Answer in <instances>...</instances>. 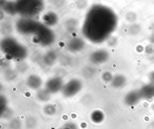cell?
<instances>
[{"instance_id":"1","label":"cell","mask_w":154,"mask_h":129,"mask_svg":"<svg viewBox=\"0 0 154 129\" xmlns=\"http://www.w3.org/2000/svg\"><path fill=\"white\" fill-rule=\"evenodd\" d=\"M141 97L140 92L132 91L128 94L125 97V103L128 106L137 104Z\"/></svg>"},{"instance_id":"2","label":"cell","mask_w":154,"mask_h":129,"mask_svg":"<svg viewBox=\"0 0 154 129\" xmlns=\"http://www.w3.org/2000/svg\"><path fill=\"white\" fill-rule=\"evenodd\" d=\"M141 97L146 99H150L154 97V84L146 85L141 88L140 92Z\"/></svg>"},{"instance_id":"3","label":"cell","mask_w":154,"mask_h":129,"mask_svg":"<svg viewBox=\"0 0 154 129\" xmlns=\"http://www.w3.org/2000/svg\"><path fill=\"white\" fill-rule=\"evenodd\" d=\"M104 114L102 112L99 110L94 111L91 115V119L95 123H100L104 119Z\"/></svg>"},{"instance_id":"4","label":"cell","mask_w":154,"mask_h":129,"mask_svg":"<svg viewBox=\"0 0 154 129\" xmlns=\"http://www.w3.org/2000/svg\"><path fill=\"white\" fill-rule=\"evenodd\" d=\"M59 129H77V127L72 123H67Z\"/></svg>"},{"instance_id":"5","label":"cell","mask_w":154,"mask_h":129,"mask_svg":"<svg viewBox=\"0 0 154 129\" xmlns=\"http://www.w3.org/2000/svg\"><path fill=\"white\" fill-rule=\"evenodd\" d=\"M124 79L122 77H117L113 80V84L117 86H120L123 84L124 82Z\"/></svg>"},{"instance_id":"6","label":"cell","mask_w":154,"mask_h":129,"mask_svg":"<svg viewBox=\"0 0 154 129\" xmlns=\"http://www.w3.org/2000/svg\"><path fill=\"white\" fill-rule=\"evenodd\" d=\"M45 112L47 114L49 115H53L55 114L56 111L54 107H52L51 109H49V108L47 106L46 108H45Z\"/></svg>"},{"instance_id":"7","label":"cell","mask_w":154,"mask_h":129,"mask_svg":"<svg viewBox=\"0 0 154 129\" xmlns=\"http://www.w3.org/2000/svg\"><path fill=\"white\" fill-rule=\"evenodd\" d=\"M150 79H151L152 82H153L154 84V73H153V74L151 75V76H150Z\"/></svg>"}]
</instances>
